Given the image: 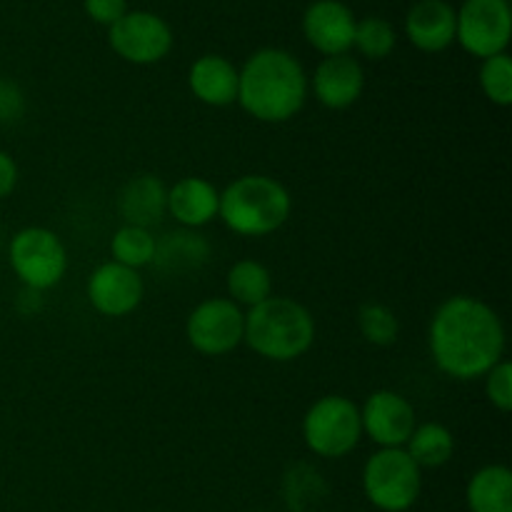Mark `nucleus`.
<instances>
[{
    "label": "nucleus",
    "mask_w": 512,
    "mask_h": 512,
    "mask_svg": "<svg viewBox=\"0 0 512 512\" xmlns=\"http://www.w3.org/2000/svg\"><path fill=\"white\" fill-rule=\"evenodd\" d=\"M428 343L440 373L453 380H478L505 360V325L485 300L453 295L435 310Z\"/></svg>",
    "instance_id": "nucleus-1"
},
{
    "label": "nucleus",
    "mask_w": 512,
    "mask_h": 512,
    "mask_svg": "<svg viewBox=\"0 0 512 512\" xmlns=\"http://www.w3.org/2000/svg\"><path fill=\"white\" fill-rule=\"evenodd\" d=\"M308 75L295 55L265 48L238 70V103L260 123H288L308 100Z\"/></svg>",
    "instance_id": "nucleus-2"
},
{
    "label": "nucleus",
    "mask_w": 512,
    "mask_h": 512,
    "mask_svg": "<svg viewBox=\"0 0 512 512\" xmlns=\"http://www.w3.org/2000/svg\"><path fill=\"white\" fill-rule=\"evenodd\" d=\"M243 343L273 363H293L315 343V318L303 303L270 295L245 313Z\"/></svg>",
    "instance_id": "nucleus-3"
},
{
    "label": "nucleus",
    "mask_w": 512,
    "mask_h": 512,
    "mask_svg": "<svg viewBox=\"0 0 512 512\" xmlns=\"http://www.w3.org/2000/svg\"><path fill=\"white\" fill-rule=\"evenodd\" d=\"M293 198L270 175H240L220 193L218 218L243 238H265L288 223Z\"/></svg>",
    "instance_id": "nucleus-4"
},
{
    "label": "nucleus",
    "mask_w": 512,
    "mask_h": 512,
    "mask_svg": "<svg viewBox=\"0 0 512 512\" xmlns=\"http://www.w3.org/2000/svg\"><path fill=\"white\" fill-rule=\"evenodd\" d=\"M423 490V470L403 448H380L363 465V493L380 512H408Z\"/></svg>",
    "instance_id": "nucleus-5"
},
{
    "label": "nucleus",
    "mask_w": 512,
    "mask_h": 512,
    "mask_svg": "<svg viewBox=\"0 0 512 512\" xmlns=\"http://www.w3.org/2000/svg\"><path fill=\"white\" fill-rule=\"evenodd\" d=\"M305 448L318 458L340 460L363 440L360 408L345 395H323L303 418Z\"/></svg>",
    "instance_id": "nucleus-6"
},
{
    "label": "nucleus",
    "mask_w": 512,
    "mask_h": 512,
    "mask_svg": "<svg viewBox=\"0 0 512 512\" xmlns=\"http://www.w3.org/2000/svg\"><path fill=\"white\" fill-rule=\"evenodd\" d=\"M8 260L15 278L33 293L55 288L68 270L65 243L50 228L30 225L18 230L8 245Z\"/></svg>",
    "instance_id": "nucleus-7"
},
{
    "label": "nucleus",
    "mask_w": 512,
    "mask_h": 512,
    "mask_svg": "<svg viewBox=\"0 0 512 512\" xmlns=\"http://www.w3.org/2000/svg\"><path fill=\"white\" fill-rule=\"evenodd\" d=\"M185 338L190 348L208 358L233 353L245 338V313L230 298H208L195 305L185 320Z\"/></svg>",
    "instance_id": "nucleus-8"
},
{
    "label": "nucleus",
    "mask_w": 512,
    "mask_h": 512,
    "mask_svg": "<svg viewBox=\"0 0 512 512\" xmlns=\"http://www.w3.org/2000/svg\"><path fill=\"white\" fill-rule=\"evenodd\" d=\"M458 13L455 40L473 58H493L505 53L512 35L508 0H465Z\"/></svg>",
    "instance_id": "nucleus-9"
},
{
    "label": "nucleus",
    "mask_w": 512,
    "mask_h": 512,
    "mask_svg": "<svg viewBox=\"0 0 512 512\" xmlns=\"http://www.w3.org/2000/svg\"><path fill=\"white\" fill-rule=\"evenodd\" d=\"M110 48L133 65L160 63L173 48V30L163 18L145 10H128L110 25Z\"/></svg>",
    "instance_id": "nucleus-10"
},
{
    "label": "nucleus",
    "mask_w": 512,
    "mask_h": 512,
    "mask_svg": "<svg viewBox=\"0 0 512 512\" xmlns=\"http://www.w3.org/2000/svg\"><path fill=\"white\" fill-rule=\"evenodd\" d=\"M363 435L378 448H405L418 425L413 403L395 390H375L360 408Z\"/></svg>",
    "instance_id": "nucleus-11"
},
{
    "label": "nucleus",
    "mask_w": 512,
    "mask_h": 512,
    "mask_svg": "<svg viewBox=\"0 0 512 512\" xmlns=\"http://www.w3.org/2000/svg\"><path fill=\"white\" fill-rule=\"evenodd\" d=\"M85 290L95 313L105 318H125L143 303L145 283L138 270L110 260L90 273Z\"/></svg>",
    "instance_id": "nucleus-12"
},
{
    "label": "nucleus",
    "mask_w": 512,
    "mask_h": 512,
    "mask_svg": "<svg viewBox=\"0 0 512 512\" xmlns=\"http://www.w3.org/2000/svg\"><path fill=\"white\" fill-rule=\"evenodd\" d=\"M355 15L340 0H315L303 15V33L315 50L330 55H345L353 48Z\"/></svg>",
    "instance_id": "nucleus-13"
},
{
    "label": "nucleus",
    "mask_w": 512,
    "mask_h": 512,
    "mask_svg": "<svg viewBox=\"0 0 512 512\" xmlns=\"http://www.w3.org/2000/svg\"><path fill=\"white\" fill-rule=\"evenodd\" d=\"M365 90L363 65L353 55H330L315 68L313 95L328 110H345L360 100Z\"/></svg>",
    "instance_id": "nucleus-14"
},
{
    "label": "nucleus",
    "mask_w": 512,
    "mask_h": 512,
    "mask_svg": "<svg viewBox=\"0 0 512 512\" xmlns=\"http://www.w3.org/2000/svg\"><path fill=\"white\" fill-rule=\"evenodd\" d=\"M458 13L445 0H420L405 18V33L410 43L423 53H443L455 40Z\"/></svg>",
    "instance_id": "nucleus-15"
},
{
    "label": "nucleus",
    "mask_w": 512,
    "mask_h": 512,
    "mask_svg": "<svg viewBox=\"0 0 512 512\" xmlns=\"http://www.w3.org/2000/svg\"><path fill=\"white\" fill-rule=\"evenodd\" d=\"M218 208L220 190L198 175L180 178L178 183H173V188H168V198H165V213L173 215L175 223L190 230L213 223L218 218Z\"/></svg>",
    "instance_id": "nucleus-16"
},
{
    "label": "nucleus",
    "mask_w": 512,
    "mask_h": 512,
    "mask_svg": "<svg viewBox=\"0 0 512 512\" xmlns=\"http://www.w3.org/2000/svg\"><path fill=\"white\" fill-rule=\"evenodd\" d=\"M188 85L200 103L228 108L238 103V68L223 55H203L188 73Z\"/></svg>",
    "instance_id": "nucleus-17"
},
{
    "label": "nucleus",
    "mask_w": 512,
    "mask_h": 512,
    "mask_svg": "<svg viewBox=\"0 0 512 512\" xmlns=\"http://www.w3.org/2000/svg\"><path fill=\"white\" fill-rule=\"evenodd\" d=\"M165 198L168 188L155 175H138L120 190L118 208L125 218V225L148 228L165 215Z\"/></svg>",
    "instance_id": "nucleus-18"
},
{
    "label": "nucleus",
    "mask_w": 512,
    "mask_h": 512,
    "mask_svg": "<svg viewBox=\"0 0 512 512\" xmlns=\"http://www.w3.org/2000/svg\"><path fill=\"white\" fill-rule=\"evenodd\" d=\"M470 512H512V473L508 465H485L465 488Z\"/></svg>",
    "instance_id": "nucleus-19"
},
{
    "label": "nucleus",
    "mask_w": 512,
    "mask_h": 512,
    "mask_svg": "<svg viewBox=\"0 0 512 512\" xmlns=\"http://www.w3.org/2000/svg\"><path fill=\"white\" fill-rule=\"evenodd\" d=\"M228 298L240 308H255L273 295V275L263 263L253 258H243L228 270Z\"/></svg>",
    "instance_id": "nucleus-20"
},
{
    "label": "nucleus",
    "mask_w": 512,
    "mask_h": 512,
    "mask_svg": "<svg viewBox=\"0 0 512 512\" xmlns=\"http://www.w3.org/2000/svg\"><path fill=\"white\" fill-rule=\"evenodd\" d=\"M403 450L420 470L443 468L453 458L455 438L443 423H418Z\"/></svg>",
    "instance_id": "nucleus-21"
},
{
    "label": "nucleus",
    "mask_w": 512,
    "mask_h": 512,
    "mask_svg": "<svg viewBox=\"0 0 512 512\" xmlns=\"http://www.w3.org/2000/svg\"><path fill=\"white\" fill-rule=\"evenodd\" d=\"M110 253H113L115 263L125 265V268L140 270L145 265L155 263L158 255V240L153 238L148 228H138V225H123L115 230L113 240H110Z\"/></svg>",
    "instance_id": "nucleus-22"
},
{
    "label": "nucleus",
    "mask_w": 512,
    "mask_h": 512,
    "mask_svg": "<svg viewBox=\"0 0 512 512\" xmlns=\"http://www.w3.org/2000/svg\"><path fill=\"white\" fill-rule=\"evenodd\" d=\"M480 88L485 98L498 108H510L512 105V60L508 53L493 55L483 60L480 68Z\"/></svg>",
    "instance_id": "nucleus-23"
},
{
    "label": "nucleus",
    "mask_w": 512,
    "mask_h": 512,
    "mask_svg": "<svg viewBox=\"0 0 512 512\" xmlns=\"http://www.w3.org/2000/svg\"><path fill=\"white\" fill-rule=\"evenodd\" d=\"M358 328L368 343L380 345V348L393 345L400 333L398 315L383 303H365L358 313Z\"/></svg>",
    "instance_id": "nucleus-24"
},
{
    "label": "nucleus",
    "mask_w": 512,
    "mask_h": 512,
    "mask_svg": "<svg viewBox=\"0 0 512 512\" xmlns=\"http://www.w3.org/2000/svg\"><path fill=\"white\" fill-rule=\"evenodd\" d=\"M353 45L370 60H383L395 48V30L383 18H365L355 23Z\"/></svg>",
    "instance_id": "nucleus-25"
},
{
    "label": "nucleus",
    "mask_w": 512,
    "mask_h": 512,
    "mask_svg": "<svg viewBox=\"0 0 512 512\" xmlns=\"http://www.w3.org/2000/svg\"><path fill=\"white\" fill-rule=\"evenodd\" d=\"M485 395H488L490 405L498 408L500 413H510L512 410V365L508 360H500L493 370L485 373Z\"/></svg>",
    "instance_id": "nucleus-26"
},
{
    "label": "nucleus",
    "mask_w": 512,
    "mask_h": 512,
    "mask_svg": "<svg viewBox=\"0 0 512 512\" xmlns=\"http://www.w3.org/2000/svg\"><path fill=\"white\" fill-rule=\"evenodd\" d=\"M85 13L100 25H115L128 13V0H85Z\"/></svg>",
    "instance_id": "nucleus-27"
},
{
    "label": "nucleus",
    "mask_w": 512,
    "mask_h": 512,
    "mask_svg": "<svg viewBox=\"0 0 512 512\" xmlns=\"http://www.w3.org/2000/svg\"><path fill=\"white\" fill-rule=\"evenodd\" d=\"M15 185H18V163L13 160V155L0 150V200L13 195Z\"/></svg>",
    "instance_id": "nucleus-28"
}]
</instances>
